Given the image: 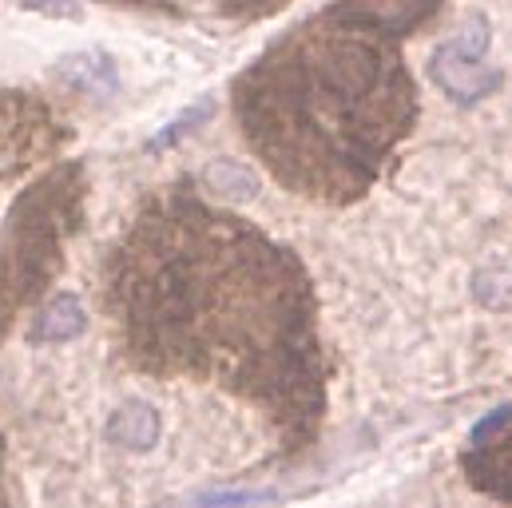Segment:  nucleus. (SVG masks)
<instances>
[{"label":"nucleus","mask_w":512,"mask_h":508,"mask_svg":"<svg viewBox=\"0 0 512 508\" xmlns=\"http://www.w3.org/2000/svg\"><path fill=\"white\" fill-rule=\"evenodd\" d=\"M155 433H159L155 409L143 405V401H128V405L112 417V429H108V437H112L116 445H128V449H147V445L155 441Z\"/></svg>","instance_id":"7"},{"label":"nucleus","mask_w":512,"mask_h":508,"mask_svg":"<svg viewBox=\"0 0 512 508\" xmlns=\"http://www.w3.org/2000/svg\"><path fill=\"white\" fill-rule=\"evenodd\" d=\"M68 124L32 92H0V183L28 175L64 151Z\"/></svg>","instance_id":"4"},{"label":"nucleus","mask_w":512,"mask_h":508,"mask_svg":"<svg viewBox=\"0 0 512 508\" xmlns=\"http://www.w3.org/2000/svg\"><path fill=\"white\" fill-rule=\"evenodd\" d=\"M441 0H338L290 28L235 80L231 104L258 163L294 195L354 203L417 124L401 36Z\"/></svg>","instance_id":"2"},{"label":"nucleus","mask_w":512,"mask_h":508,"mask_svg":"<svg viewBox=\"0 0 512 508\" xmlns=\"http://www.w3.org/2000/svg\"><path fill=\"white\" fill-rule=\"evenodd\" d=\"M0 508H8V493H4V437H0Z\"/></svg>","instance_id":"10"},{"label":"nucleus","mask_w":512,"mask_h":508,"mask_svg":"<svg viewBox=\"0 0 512 508\" xmlns=\"http://www.w3.org/2000/svg\"><path fill=\"white\" fill-rule=\"evenodd\" d=\"M84 207V163H56L8 207L0 223V342L60 278L68 243L84 227Z\"/></svg>","instance_id":"3"},{"label":"nucleus","mask_w":512,"mask_h":508,"mask_svg":"<svg viewBox=\"0 0 512 508\" xmlns=\"http://www.w3.org/2000/svg\"><path fill=\"white\" fill-rule=\"evenodd\" d=\"M469 481L512 508V405L497 409L473 429V441L461 457Z\"/></svg>","instance_id":"5"},{"label":"nucleus","mask_w":512,"mask_h":508,"mask_svg":"<svg viewBox=\"0 0 512 508\" xmlns=\"http://www.w3.org/2000/svg\"><path fill=\"white\" fill-rule=\"evenodd\" d=\"M84 310H80V302L72 298V294H60V298H52L36 318H32V330H28V338L32 342H68V338H76L80 330H84Z\"/></svg>","instance_id":"6"},{"label":"nucleus","mask_w":512,"mask_h":508,"mask_svg":"<svg viewBox=\"0 0 512 508\" xmlns=\"http://www.w3.org/2000/svg\"><path fill=\"white\" fill-rule=\"evenodd\" d=\"M100 306L135 374L227 389L274 425L282 449L314 445L326 366L310 274L195 183L135 207L104 258Z\"/></svg>","instance_id":"1"},{"label":"nucleus","mask_w":512,"mask_h":508,"mask_svg":"<svg viewBox=\"0 0 512 508\" xmlns=\"http://www.w3.org/2000/svg\"><path fill=\"white\" fill-rule=\"evenodd\" d=\"M116 8H143V12H175L171 0H108Z\"/></svg>","instance_id":"9"},{"label":"nucleus","mask_w":512,"mask_h":508,"mask_svg":"<svg viewBox=\"0 0 512 508\" xmlns=\"http://www.w3.org/2000/svg\"><path fill=\"white\" fill-rule=\"evenodd\" d=\"M282 4H290V0H219V8L227 16H239V20H262V16L278 12Z\"/></svg>","instance_id":"8"}]
</instances>
